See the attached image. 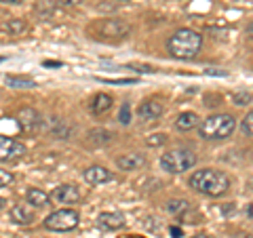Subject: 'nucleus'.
I'll use <instances>...</instances> for the list:
<instances>
[{"label":"nucleus","instance_id":"2eb2a0df","mask_svg":"<svg viewBox=\"0 0 253 238\" xmlns=\"http://www.w3.org/2000/svg\"><path fill=\"white\" fill-rule=\"evenodd\" d=\"M28 32V23L23 21V19H9V21H4L2 26H0V34H9V36H23Z\"/></svg>","mask_w":253,"mask_h":238},{"label":"nucleus","instance_id":"a211bd4d","mask_svg":"<svg viewBox=\"0 0 253 238\" xmlns=\"http://www.w3.org/2000/svg\"><path fill=\"white\" fill-rule=\"evenodd\" d=\"M196 124H199V116L194 112H181L175 118V129H179V131H192Z\"/></svg>","mask_w":253,"mask_h":238},{"label":"nucleus","instance_id":"4c0bfd02","mask_svg":"<svg viewBox=\"0 0 253 238\" xmlns=\"http://www.w3.org/2000/svg\"><path fill=\"white\" fill-rule=\"evenodd\" d=\"M190 238H209V236H205V234H196V236H190Z\"/></svg>","mask_w":253,"mask_h":238},{"label":"nucleus","instance_id":"9b49d317","mask_svg":"<svg viewBox=\"0 0 253 238\" xmlns=\"http://www.w3.org/2000/svg\"><path fill=\"white\" fill-rule=\"evenodd\" d=\"M137 116L141 118V120H146V122H154L156 118L163 116V104L161 101H156V99H148V101H144V104H139Z\"/></svg>","mask_w":253,"mask_h":238},{"label":"nucleus","instance_id":"39448f33","mask_svg":"<svg viewBox=\"0 0 253 238\" xmlns=\"http://www.w3.org/2000/svg\"><path fill=\"white\" fill-rule=\"evenodd\" d=\"M194 164H196V154L186 148L169 150V152L161 156V169L167 173H184L192 169Z\"/></svg>","mask_w":253,"mask_h":238},{"label":"nucleus","instance_id":"f03ea898","mask_svg":"<svg viewBox=\"0 0 253 238\" xmlns=\"http://www.w3.org/2000/svg\"><path fill=\"white\" fill-rule=\"evenodd\" d=\"M203 46V36L199 32L181 28L173 32V36L167 40V49L175 59H194Z\"/></svg>","mask_w":253,"mask_h":238},{"label":"nucleus","instance_id":"ddd939ff","mask_svg":"<svg viewBox=\"0 0 253 238\" xmlns=\"http://www.w3.org/2000/svg\"><path fill=\"white\" fill-rule=\"evenodd\" d=\"M97 226L101 230H106V232H116V230H121L125 226V215L123 213H101L97 217Z\"/></svg>","mask_w":253,"mask_h":238},{"label":"nucleus","instance_id":"9d476101","mask_svg":"<svg viewBox=\"0 0 253 238\" xmlns=\"http://www.w3.org/2000/svg\"><path fill=\"white\" fill-rule=\"evenodd\" d=\"M112 179H114L112 173H110L106 166H99V164H93L84 171V181L91 186H101V184H108V181H112Z\"/></svg>","mask_w":253,"mask_h":238},{"label":"nucleus","instance_id":"c756f323","mask_svg":"<svg viewBox=\"0 0 253 238\" xmlns=\"http://www.w3.org/2000/svg\"><path fill=\"white\" fill-rule=\"evenodd\" d=\"M81 2H84V0H59L61 6H78Z\"/></svg>","mask_w":253,"mask_h":238},{"label":"nucleus","instance_id":"c9c22d12","mask_svg":"<svg viewBox=\"0 0 253 238\" xmlns=\"http://www.w3.org/2000/svg\"><path fill=\"white\" fill-rule=\"evenodd\" d=\"M247 213H249V217H253V202L249 204V209H247Z\"/></svg>","mask_w":253,"mask_h":238},{"label":"nucleus","instance_id":"c85d7f7f","mask_svg":"<svg viewBox=\"0 0 253 238\" xmlns=\"http://www.w3.org/2000/svg\"><path fill=\"white\" fill-rule=\"evenodd\" d=\"M169 234H171V238H184V230L177 228V226H171L169 228Z\"/></svg>","mask_w":253,"mask_h":238},{"label":"nucleus","instance_id":"4468645a","mask_svg":"<svg viewBox=\"0 0 253 238\" xmlns=\"http://www.w3.org/2000/svg\"><path fill=\"white\" fill-rule=\"evenodd\" d=\"M11 219L19 226H30V224H34L36 215H34V211L26 207V204H15L11 209Z\"/></svg>","mask_w":253,"mask_h":238},{"label":"nucleus","instance_id":"0eeeda50","mask_svg":"<svg viewBox=\"0 0 253 238\" xmlns=\"http://www.w3.org/2000/svg\"><path fill=\"white\" fill-rule=\"evenodd\" d=\"M23 154H26V146H23L21 141L0 135V162L17 160V158H21Z\"/></svg>","mask_w":253,"mask_h":238},{"label":"nucleus","instance_id":"6ab92c4d","mask_svg":"<svg viewBox=\"0 0 253 238\" xmlns=\"http://www.w3.org/2000/svg\"><path fill=\"white\" fill-rule=\"evenodd\" d=\"M4 82L11 86V89H34L36 82L28 76H6Z\"/></svg>","mask_w":253,"mask_h":238},{"label":"nucleus","instance_id":"f8f14e48","mask_svg":"<svg viewBox=\"0 0 253 238\" xmlns=\"http://www.w3.org/2000/svg\"><path fill=\"white\" fill-rule=\"evenodd\" d=\"M116 164L121 171H137L146 164V156L139 154V152H129V154H123L116 158Z\"/></svg>","mask_w":253,"mask_h":238},{"label":"nucleus","instance_id":"20e7f679","mask_svg":"<svg viewBox=\"0 0 253 238\" xmlns=\"http://www.w3.org/2000/svg\"><path fill=\"white\" fill-rule=\"evenodd\" d=\"M236 129V120L230 114H215L201 122V137L205 139H226Z\"/></svg>","mask_w":253,"mask_h":238},{"label":"nucleus","instance_id":"bb28decb","mask_svg":"<svg viewBox=\"0 0 253 238\" xmlns=\"http://www.w3.org/2000/svg\"><path fill=\"white\" fill-rule=\"evenodd\" d=\"M253 97H251V93H234L232 95V101L236 106H245V104H249Z\"/></svg>","mask_w":253,"mask_h":238},{"label":"nucleus","instance_id":"f3484780","mask_svg":"<svg viewBox=\"0 0 253 238\" xmlns=\"http://www.w3.org/2000/svg\"><path fill=\"white\" fill-rule=\"evenodd\" d=\"M26 198H28V202L32 204V207H46V204L51 202V196L41 188H30Z\"/></svg>","mask_w":253,"mask_h":238},{"label":"nucleus","instance_id":"a878e982","mask_svg":"<svg viewBox=\"0 0 253 238\" xmlns=\"http://www.w3.org/2000/svg\"><path fill=\"white\" fill-rule=\"evenodd\" d=\"M118 120H121L123 124H129L131 122V106L129 104H123L121 114H118Z\"/></svg>","mask_w":253,"mask_h":238},{"label":"nucleus","instance_id":"473e14b6","mask_svg":"<svg viewBox=\"0 0 253 238\" xmlns=\"http://www.w3.org/2000/svg\"><path fill=\"white\" fill-rule=\"evenodd\" d=\"M207 74H215V76H226V72H219V70H207Z\"/></svg>","mask_w":253,"mask_h":238},{"label":"nucleus","instance_id":"6e6552de","mask_svg":"<svg viewBox=\"0 0 253 238\" xmlns=\"http://www.w3.org/2000/svg\"><path fill=\"white\" fill-rule=\"evenodd\" d=\"M49 196L55 204H76L81 200V192H78V188L72 184H63L59 188H55Z\"/></svg>","mask_w":253,"mask_h":238},{"label":"nucleus","instance_id":"1a4fd4ad","mask_svg":"<svg viewBox=\"0 0 253 238\" xmlns=\"http://www.w3.org/2000/svg\"><path fill=\"white\" fill-rule=\"evenodd\" d=\"M17 122L21 126V131L36 133L38 129H41V124H42V118H41V114H38L36 110L23 108V110H19V112H17Z\"/></svg>","mask_w":253,"mask_h":238},{"label":"nucleus","instance_id":"b1692460","mask_svg":"<svg viewBox=\"0 0 253 238\" xmlns=\"http://www.w3.org/2000/svg\"><path fill=\"white\" fill-rule=\"evenodd\" d=\"M165 141H167V135L165 133H154V135H150V137L146 139V144L154 148V146H163Z\"/></svg>","mask_w":253,"mask_h":238},{"label":"nucleus","instance_id":"72a5a7b5","mask_svg":"<svg viewBox=\"0 0 253 238\" xmlns=\"http://www.w3.org/2000/svg\"><path fill=\"white\" fill-rule=\"evenodd\" d=\"M245 32H247V36H249V38H253V23H249L247 30H245Z\"/></svg>","mask_w":253,"mask_h":238},{"label":"nucleus","instance_id":"423d86ee","mask_svg":"<svg viewBox=\"0 0 253 238\" xmlns=\"http://www.w3.org/2000/svg\"><path fill=\"white\" fill-rule=\"evenodd\" d=\"M81 221V215L74 209H57L53 211L51 215L44 217V228L51 230V232H70L74 230Z\"/></svg>","mask_w":253,"mask_h":238},{"label":"nucleus","instance_id":"f704fd0d","mask_svg":"<svg viewBox=\"0 0 253 238\" xmlns=\"http://www.w3.org/2000/svg\"><path fill=\"white\" fill-rule=\"evenodd\" d=\"M232 211H234L232 204H230V207H224V213H232Z\"/></svg>","mask_w":253,"mask_h":238},{"label":"nucleus","instance_id":"7c9ffc66","mask_svg":"<svg viewBox=\"0 0 253 238\" xmlns=\"http://www.w3.org/2000/svg\"><path fill=\"white\" fill-rule=\"evenodd\" d=\"M0 2H4V4H23L26 0H0Z\"/></svg>","mask_w":253,"mask_h":238},{"label":"nucleus","instance_id":"dca6fc26","mask_svg":"<svg viewBox=\"0 0 253 238\" xmlns=\"http://www.w3.org/2000/svg\"><path fill=\"white\" fill-rule=\"evenodd\" d=\"M110 108H112V97L106 95V93H97L91 101V112L95 116H101V114L110 112Z\"/></svg>","mask_w":253,"mask_h":238},{"label":"nucleus","instance_id":"5701e85b","mask_svg":"<svg viewBox=\"0 0 253 238\" xmlns=\"http://www.w3.org/2000/svg\"><path fill=\"white\" fill-rule=\"evenodd\" d=\"M241 129L245 135H249V137H253V110L243 118V122H241Z\"/></svg>","mask_w":253,"mask_h":238},{"label":"nucleus","instance_id":"aec40b11","mask_svg":"<svg viewBox=\"0 0 253 238\" xmlns=\"http://www.w3.org/2000/svg\"><path fill=\"white\" fill-rule=\"evenodd\" d=\"M167 211L171 213V215L181 217V215H186V213L190 211V202L184 200V198H179V200H169L167 202Z\"/></svg>","mask_w":253,"mask_h":238},{"label":"nucleus","instance_id":"e433bc0d","mask_svg":"<svg viewBox=\"0 0 253 238\" xmlns=\"http://www.w3.org/2000/svg\"><path fill=\"white\" fill-rule=\"evenodd\" d=\"M236 238H253V234H239Z\"/></svg>","mask_w":253,"mask_h":238},{"label":"nucleus","instance_id":"4be33fe9","mask_svg":"<svg viewBox=\"0 0 253 238\" xmlns=\"http://www.w3.org/2000/svg\"><path fill=\"white\" fill-rule=\"evenodd\" d=\"M99 82H106V84H135L137 78H104V76H97Z\"/></svg>","mask_w":253,"mask_h":238},{"label":"nucleus","instance_id":"ea45409f","mask_svg":"<svg viewBox=\"0 0 253 238\" xmlns=\"http://www.w3.org/2000/svg\"><path fill=\"white\" fill-rule=\"evenodd\" d=\"M2 61H4V57H0V63H2Z\"/></svg>","mask_w":253,"mask_h":238},{"label":"nucleus","instance_id":"f257e3e1","mask_svg":"<svg viewBox=\"0 0 253 238\" xmlns=\"http://www.w3.org/2000/svg\"><path fill=\"white\" fill-rule=\"evenodd\" d=\"M190 186L205 196L217 198V196H224L230 190V179H228L226 173H221L217 169H203V171H196L190 177Z\"/></svg>","mask_w":253,"mask_h":238},{"label":"nucleus","instance_id":"cd10ccee","mask_svg":"<svg viewBox=\"0 0 253 238\" xmlns=\"http://www.w3.org/2000/svg\"><path fill=\"white\" fill-rule=\"evenodd\" d=\"M131 68H137V72H148V74L156 72V68H152V66H139V63H131Z\"/></svg>","mask_w":253,"mask_h":238},{"label":"nucleus","instance_id":"2f4dec72","mask_svg":"<svg viewBox=\"0 0 253 238\" xmlns=\"http://www.w3.org/2000/svg\"><path fill=\"white\" fill-rule=\"evenodd\" d=\"M44 66L46 68H61V63L59 61H44Z\"/></svg>","mask_w":253,"mask_h":238},{"label":"nucleus","instance_id":"393cba45","mask_svg":"<svg viewBox=\"0 0 253 238\" xmlns=\"http://www.w3.org/2000/svg\"><path fill=\"white\" fill-rule=\"evenodd\" d=\"M15 181V175L11 171H4V169H0V188H4V186H11Z\"/></svg>","mask_w":253,"mask_h":238},{"label":"nucleus","instance_id":"7ed1b4c3","mask_svg":"<svg viewBox=\"0 0 253 238\" xmlns=\"http://www.w3.org/2000/svg\"><path fill=\"white\" fill-rule=\"evenodd\" d=\"M129 23L123 21V19H114V17H108V19H99L91 23L86 28V34L95 40H101V42H118V40H125L129 36Z\"/></svg>","mask_w":253,"mask_h":238},{"label":"nucleus","instance_id":"412c9836","mask_svg":"<svg viewBox=\"0 0 253 238\" xmlns=\"http://www.w3.org/2000/svg\"><path fill=\"white\" fill-rule=\"evenodd\" d=\"M89 135H91V139L95 141V144H108V141L112 139V133L101 131V129H95V131H91Z\"/></svg>","mask_w":253,"mask_h":238},{"label":"nucleus","instance_id":"58836bf2","mask_svg":"<svg viewBox=\"0 0 253 238\" xmlns=\"http://www.w3.org/2000/svg\"><path fill=\"white\" fill-rule=\"evenodd\" d=\"M4 204H6V202L2 200V198H0V211H2V209H4Z\"/></svg>","mask_w":253,"mask_h":238}]
</instances>
